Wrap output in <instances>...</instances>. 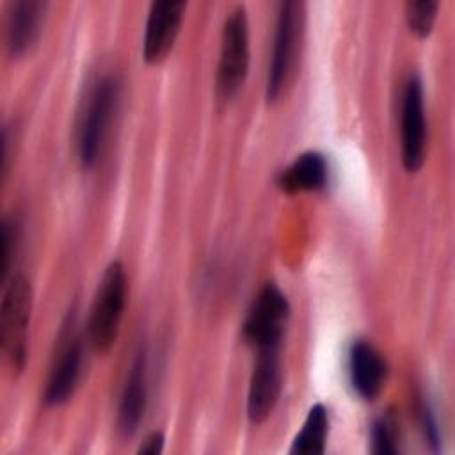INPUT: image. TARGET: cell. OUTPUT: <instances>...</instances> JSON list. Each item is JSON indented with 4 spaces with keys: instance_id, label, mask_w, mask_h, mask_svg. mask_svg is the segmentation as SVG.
<instances>
[{
    "instance_id": "obj_15",
    "label": "cell",
    "mask_w": 455,
    "mask_h": 455,
    "mask_svg": "<svg viewBox=\"0 0 455 455\" xmlns=\"http://www.w3.org/2000/svg\"><path fill=\"white\" fill-rule=\"evenodd\" d=\"M329 432V416L322 403H315L304 419L300 432L293 437L290 453L322 455L325 451V439Z\"/></svg>"
},
{
    "instance_id": "obj_3",
    "label": "cell",
    "mask_w": 455,
    "mask_h": 455,
    "mask_svg": "<svg viewBox=\"0 0 455 455\" xmlns=\"http://www.w3.org/2000/svg\"><path fill=\"white\" fill-rule=\"evenodd\" d=\"M117 94H119L117 80L114 76H103L92 85L87 96V103L80 116L78 135H76L78 160L85 169L92 167L101 155L108 124L116 110Z\"/></svg>"
},
{
    "instance_id": "obj_9",
    "label": "cell",
    "mask_w": 455,
    "mask_h": 455,
    "mask_svg": "<svg viewBox=\"0 0 455 455\" xmlns=\"http://www.w3.org/2000/svg\"><path fill=\"white\" fill-rule=\"evenodd\" d=\"M187 4L181 0L153 2L148 12L142 55L149 64L162 62L172 50L183 21Z\"/></svg>"
},
{
    "instance_id": "obj_13",
    "label": "cell",
    "mask_w": 455,
    "mask_h": 455,
    "mask_svg": "<svg viewBox=\"0 0 455 455\" xmlns=\"http://www.w3.org/2000/svg\"><path fill=\"white\" fill-rule=\"evenodd\" d=\"M146 354L140 350L130 368L126 377L119 409H117V427L124 435H132L144 416L148 400V375H146Z\"/></svg>"
},
{
    "instance_id": "obj_2",
    "label": "cell",
    "mask_w": 455,
    "mask_h": 455,
    "mask_svg": "<svg viewBox=\"0 0 455 455\" xmlns=\"http://www.w3.org/2000/svg\"><path fill=\"white\" fill-rule=\"evenodd\" d=\"M32 311V290L25 275L9 277L2 309H0V338L4 354L14 373H21L28 354V323Z\"/></svg>"
},
{
    "instance_id": "obj_10",
    "label": "cell",
    "mask_w": 455,
    "mask_h": 455,
    "mask_svg": "<svg viewBox=\"0 0 455 455\" xmlns=\"http://www.w3.org/2000/svg\"><path fill=\"white\" fill-rule=\"evenodd\" d=\"M386 361L366 339L352 343L348 352V377L354 391L366 402L375 400L386 384Z\"/></svg>"
},
{
    "instance_id": "obj_11",
    "label": "cell",
    "mask_w": 455,
    "mask_h": 455,
    "mask_svg": "<svg viewBox=\"0 0 455 455\" xmlns=\"http://www.w3.org/2000/svg\"><path fill=\"white\" fill-rule=\"evenodd\" d=\"M48 4L18 0L9 4L5 16V46L11 55H23L39 37Z\"/></svg>"
},
{
    "instance_id": "obj_8",
    "label": "cell",
    "mask_w": 455,
    "mask_h": 455,
    "mask_svg": "<svg viewBox=\"0 0 455 455\" xmlns=\"http://www.w3.org/2000/svg\"><path fill=\"white\" fill-rule=\"evenodd\" d=\"M281 395V359L279 347L256 350V359L249 380L247 416L254 425L268 419Z\"/></svg>"
},
{
    "instance_id": "obj_18",
    "label": "cell",
    "mask_w": 455,
    "mask_h": 455,
    "mask_svg": "<svg viewBox=\"0 0 455 455\" xmlns=\"http://www.w3.org/2000/svg\"><path fill=\"white\" fill-rule=\"evenodd\" d=\"M14 242H16V224L9 219H2V233H0V274L2 281H7V272L11 267V259L14 256Z\"/></svg>"
},
{
    "instance_id": "obj_5",
    "label": "cell",
    "mask_w": 455,
    "mask_h": 455,
    "mask_svg": "<svg viewBox=\"0 0 455 455\" xmlns=\"http://www.w3.org/2000/svg\"><path fill=\"white\" fill-rule=\"evenodd\" d=\"M304 25V5L300 2L286 0L279 4L272 55L267 71V100L275 101L284 91L291 69Z\"/></svg>"
},
{
    "instance_id": "obj_6",
    "label": "cell",
    "mask_w": 455,
    "mask_h": 455,
    "mask_svg": "<svg viewBox=\"0 0 455 455\" xmlns=\"http://www.w3.org/2000/svg\"><path fill=\"white\" fill-rule=\"evenodd\" d=\"M288 316L290 304L284 293L274 283H267L256 295L247 313L243 336L254 347V350L279 347Z\"/></svg>"
},
{
    "instance_id": "obj_17",
    "label": "cell",
    "mask_w": 455,
    "mask_h": 455,
    "mask_svg": "<svg viewBox=\"0 0 455 455\" xmlns=\"http://www.w3.org/2000/svg\"><path fill=\"white\" fill-rule=\"evenodd\" d=\"M370 441L371 451L377 455H393L398 451V423L391 412L375 419Z\"/></svg>"
},
{
    "instance_id": "obj_16",
    "label": "cell",
    "mask_w": 455,
    "mask_h": 455,
    "mask_svg": "<svg viewBox=\"0 0 455 455\" xmlns=\"http://www.w3.org/2000/svg\"><path fill=\"white\" fill-rule=\"evenodd\" d=\"M439 2L435 0H411L405 5V20L409 30L418 37H428L437 20Z\"/></svg>"
},
{
    "instance_id": "obj_1",
    "label": "cell",
    "mask_w": 455,
    "mask_h": 455,
    "mask_svg": "<svg viewBox=\"0 0 455 455\" xmlns=\"http://www.w3.org/2000/svg\"><path fill=\"white\" fill-rule=\"evenodd\" d=\"M126 306V274L121 261H110L98 284L91 315L89 339L94 350L107 352L117 339Z\"/></svg>"
},
{
    "instance_id": "obj_7",
    "label": "cell",
    "mask_w": 455,
    "mask_h": 455,
    "mask_svg": "<svg viewBox=\"0 0 455 455\" xmlns=\"http://www.w3.org/2000/svg\"><path fill=\"white\" fill-rule=\"evenodd\" d=\"M425 103L423 84L416 75H411L403 85L400 107V148L402 164L407 172H416L425 162Z\"/></svg>"
},
{
    "instance_id": "obj_14",
    "label": "cell",
    "mask_w": 455,
    "mask_h": 455,
    "mask_svg": "<svg viewBox=\"0 0 455 455\" xmlns=\"http://www.w3.org/2000/svg\"><path fill=\"white\" fill-rule=\"evenodd\" d=\"M329 178L327 160L318 151H306L299 155L277 176V187L286 194L315 192L325 187Z\"/></svg>"
},
{
    "instance_id": "obj_12",
    "label": "cell",
    "mask_w": 455,
    "mask_h": 455,
    "mask_svg": "<svg viewBox=\"0 0 455 455\" xmlns=\"http://www.w3.org/2000/svg\"><path fill=\"white\" fill-rule=\"evenodd\" d=\"M82 371V345L80 339L69 336L60 347L59 355L50 370L46 387H44V403L60 405L69 400L75 393Z\"/></svg>"
},
{
    "instance_id": "obj_20",
    "label": "cell",
    "mask_w": 455,
    "mask_h": 455,
    "mask_svg": "<svg viewBox=\"0 0 455 455\" xmlns=\"http://www.w3.org/2000/svg\"><path fill=\"white\" fill-rule=\"evenodd\" d=\"M164 443H165V437L162 432H151L139 446V453H144V455H156L164 450Z\"/></svg>"
},
{
    "instance_id": "obj_19",
    "label": "cell",
    "mask_w": 455,
    "mask_h": 455,
    "mask_svg": "<svg viewBox=\"0 0 455 455\" xmlns=\"http://www.w3.org/2000/svg\"><path fill=\"white\" fill-rule=\"evenodd\" d=\"M419 412H421V425H423L425 437H427V441H430L434 444V448H437V444H439V428H437V423L434 419V414H432L430 407L425 405V403L419 407Z\"/></svg>"
},
{
    "instance_id": "obj_4",
    "label": "cell",
    "mask_w": 455,
    "mask_h": 455,
    "mask_svg": "<svg viewBox=\"0 0 455 455\" xmlns=\"http://www.w3.org/2000/svg\"><path fill=\"white\" fill-rule=\"evenodd\" d=\"M249 71V23L243 5L235 7L222 27L220 55L217 66V94L220 100H233L243 87Z\"/></svg>"
}]
</instances>
